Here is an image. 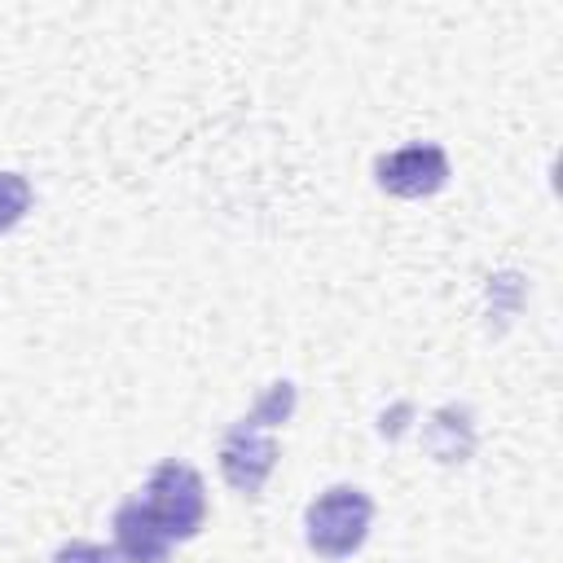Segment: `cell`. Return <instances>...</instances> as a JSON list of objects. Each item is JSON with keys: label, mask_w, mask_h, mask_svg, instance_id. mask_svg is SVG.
Returning <instances> with one entry per match:
<instances>
[{"label": "cell", "mask_w": 563, "mask_h": 563, "mask_svg": "<svg viewBox=\"0 0 563 563\" xmlns=\"http://www.w3.org/2000/svg\"><path fill=\"white\" fill-rule=\"evenodd\" d=\"M369 519H374V501L352 484H334L308 501L303 537L321 559H347L361 550Z\"/></svg>", "instance_id": "cell-1"}, {"label": "cell", "mask_w": 563, "mask_h": 563, "mask_svg": "<svg viewBox=\"0 0 563 563\" xmlns=\"http://www.w3.org/2000/svg\"><path fill=\"white\" fill-rule=\"evenodd\" d=\"M141 501L154 510V519L163 523V532L172 541H189L202 528V519H207L202 475L194 466H185V462H158Z\"/></svg>", "instance_id": "cell-2"}, {"label": "cell", "mask_w": 563, "mask_h": 563, "mask_svg": "<svg viewBox=\"0 0 563 563\" xmlns=\"http://www.w3.org/2000/svg\"><path fill=\"white\" fill-rule=\"evenodd\" d=\"M273 462H277L273 427L255 422L251 413H246V418H238V422L229 427L224 444H220V475L229 479V488H238V493L255 497V493L264 488V479H268Z\"/></svg>", "instance_id": "cell-3"}, {"label": "cell", "mask_w": 563, "mask_h": 563, "mask_svg": "<svg viewBox=\"0 0 563 563\" xmlns=\"http://www.w3.org/2000/svg\"><path fill=\"white\" fill-rule=\"evenodd\" d=\"M374 180L378 189L396 194V198H427L435 189H444L449 180V154L431 141L422 145H405V150H391L374 163Z\"/></svg>", "instance_id": "cell-4"}, {"label": "cell", "mask_w": 563, "mask_h": 563, "mask_svg": "<svg viewBox=\"0 0 563 563\" xmlns=\"http://www.w3.org/2000/svg\"><path fill=\"white\" fill-rule=\"evenodd\" d=\"M114 554L119 563H167L172 554V537L163 532V523L141 497L114 510Z\"/></svg>", "instance_id": "cell-5"}, {"label": "cell", "mask_w": 563, "mask_h": 563, "mask_svg": "<svg viewBox=\"0 0 563 563\" xmlns=\"http://www.w3.org/2000/svg\"><path fill=\"white\" fill-rule=\"evenodd\" d=\"M31 207V185L18 172H0V233H9Z\"/></svg>", "instance_id": "cell-6"}, {"label": "cell", "mask_w": 563, "mask_h": 563, "mask_svg": "<svg viewBox=\"0 0 563 563\" xmlns=\"http://www.w3.org/2000/svg\"><path fill=\"white\" fill-rule=\"evenodd\" d=\"M290 409H295V383H273V387L255 400L251 418H255V422H264V427H277V422H286V418H290Z\"/></svg>", "instance_id": "cell-7"}, {"label": "cell", "mask_w": 563, "mask_h": 563, "mask_svg": "<svg viewBox=\"0 0 563 563\" xmlns=\"http://www.w3.org/2000/svg\"><path fill=\"white\" fill-rule=\"evenodd\" d=\"M53 563H119V554L106 550V545H97V541H66L53 554Z\"/></svg>", "instance_id": "cell-8"}]
</instances>
